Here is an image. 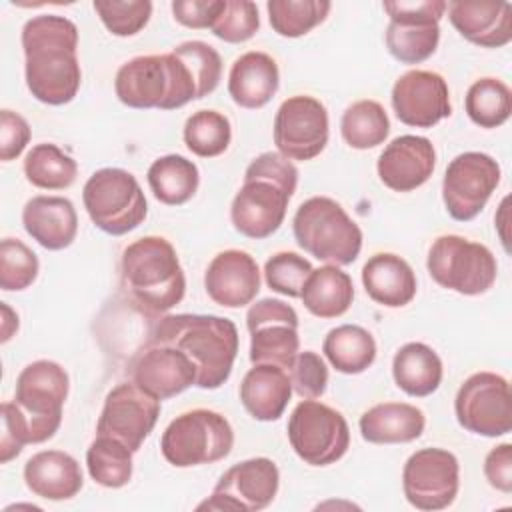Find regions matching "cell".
Here are the masks:
<instances>
[{
	"label": "cell",
	"instance_id": "1",
	"mask_svg": "<svg viewBox=\"0 0 512 512\" xmlns=\"http://www.w3.org/2000/svg\"><path fill=\"white\" fill-rule=\"evenodd\" d=\"M20 40L30 94L50 106L72 102L82 82L76 24L66 16L40 14L24 24Z\"/></svg>",
	"mask_w": 512,
	"mask_h": 512
},
{
	"label": "cell",
	"instance_id": "2",
	"mask_svg": "<svg viewBox=\"0 0 512 512\" xmlns=\"http://www.w3.org/2000/svg\"><path fill=\"white\" fill-rule=\"evenodd\" d=\"M150 344H168L184 352L196 368V386L216 390L232 374L240 340L236 324L228 318L168 314L154 324Z\"/></svg>",
	"mask_w": 512,
	"mask_h": 512
},
{
	"label": "cell",
	"instance_id": "3",
	"mask_svg": "<svg viewBox=\"0 0 512 512\" xmlns=\"http://www.w3.org/2000/svg\"><path fill=\"white\" fill-rule=\"evenodd\" d=\"M298 168L280 152H262L246 172L230 204V220L246 238L264 240L284 222L288 202L296 192Z\"/></svg>",
	"mask_w": 512,
	"mask_h": 512
},
{
	"label": "cell",
	"instance_id": "4",
	"mask_svg": "<svg viewBox=\"0 0 512 512\" xmlns=\"http://www.w3.org/2000/svg\"><path fill=\"white\" fill-rule=\"evenodd\" d=\"M120 280L130 302L158 318L182 302L186 276L178 254L164 236H144L122 250Z\"/></svg>",
	"mask_w": 512,
	"mask_h": 512
},
{
	"label": "cell",
	"instance_id": "5",
	"mask_svg": "<svg viewBox=\"0 0 512 512\" xmlns=\"http://www.w3.org/2000/svg\"><path fill=\"white\" fill-rule=\"evenodd\" d=\"M114 92L128 108L174 110L198 100L186 64L174 54H148L124 62L114 78Z\"/></svg>",
	"mask_w": 512,
	"mask_h": 512
},
{
	"label": "cell",
	"instance_id": "6",
	"mask_svg": "<svg viewBox=\"0 0 512 512\" xmlns=\"http://www.w3.org/2000/svg\"><path fill=\"white\" fill-rule=\"evenodd\" d=\"M68 372L54 360H34L16 378L14 408L26 444L50 440L62 424Z\"/></svg>",
	"mask_w": 512,
	"mask_h": 512
},
{
	"label": "cell",
	"instance_id": "7",
	"mask_svg": "<svg viewBox=\"0 0 512 512\" xmlns=\"http://www.w3.org/2000/svg\"><path fill=\"white\" fill-rule=\"evenodd\" d=\"M296 244L316 260L348 266L362 250V230L348 212L328 196L304 200L294 218Z\"/></svg>",
	"mask_w": 512,
	"mask_h": 512
},
{
	"label": "cell",
	"instance_id": "8",
	"mask_svg": "<svg viewBox=\"0 0 512 512\" xmlns=\"http://www.w3.org/2000/svg\"><path fill=\"white\" fill-rule=\"evenodd\" d=\"M234 446V430L226 416L208 408H194L176 416L160 438V452L168 464L190 468L224 460Z\"/></svg>",
	"mask_w": 512,
	"mask_h": 512
},
{
	"label": "cell",
	"instance_id": "9",
	"mask_svg": "<svg viewBox=\"0 0 512 512\" xmlns=\"http://www.w3.org/2000/svg\"><path fill=\"white\" fill-rule=\"evenodd\" d=\"M82 202L92 224L110 236L136 230L148 214L136 176L124 168L96 170L82 188Z\"/></svg>",
	"mask_w": 512,
	"mask_h": 512
},
{
	"label": "cell",
	"instance_id": "10",
	"mask_svg": "<svg viewBox=\"0 0 512 512\" xmlns=\"http://www.w3.org/2000/svg\"><path fill=\"white\" fill-rule=\"evenodd\" d=\"M426 268L438 286L464 296L488 292L498 276L490 248L458 234H444L432 242Z\"/></svg>",
	"mask_w": 512,
	"mask_h": 512
},
{
	"label": "cell",
	"instance_id": "11",
	"mask_svg": "<svg viewBox=\"0 0 512 512\" xmlns=\"http://www.w3.org/2000/svg\"><path fill=\"white\" fill-rule=\"evenodd\" d=\"M288 442L296 456L310 466L338 462L350 446L346 418L318 400H302L288 418Z\"/></svg>",
	"mask_w": 512,
	"mask_h": 512
},
{
	"label": "cell",
	"instance_id": "12",
	"mask_svg": "<svg viewBox=\"0 0 512 512\" xmlns=\"http://www.w3.org/2000/svg\"><path fill=\"white\" fill-rule=\"evenodd\" d=\"M454 412L458 424L478 436L496 438L512 430L510 384L496 372L468 376L456 392Z\"/></svg>",
	"mask_w": 512,
	"mask_h": 512
},
{
	"label": "cell",
	"instance_id": "13",
	"mask_svg": "<svg viewBox=\"0 0 512 512\" xmlns=\"http://www.w3.org/2000/svg\"><path fill=\"white\" fill-rule=\"evenodd\" d=\"M250 332V362L272 364L290 372L298 352V314L278 298H262L246 312Z\"/></svg>",
	"mask_w": 512,
	"mask_h": 512
},
{
	"label": "cell",
	"instance_id": "14",
	"mask_svg": "<svg viewBox=\"0 0 512 512\" xmlns=\"http://www.w3.org/2000/svg\"><path fill=\"white\" fill-rule=\"evenodd\" d=\"M460 488L458 458L444 448H420L404 464L402 490L410 506L434 512L448 508Z\"/></svg>",
	"mask_w": 512,
	"mask_h": 512
},
{
	"label": "cell",
	"instance_id": "15",
	"mask_svg": "<svg viewBox=\"0 0 512 512\" xmlns=\"http://www.w3.org/2000/svg\"><path fill=\"white\" fill-rule=\"evenodd\" d=\"M500 164L484 152H462L450 160L442 178L446 212L468 222L476 218L500 184Z\"/></svg>",
	"mask_w": 512,
	"mask_h": 512
},
{
	"label": "cell",
	"instance_id": "16",
	"mask_svg": "<svg viewBox=\"0 0 512 512\" xmlns=\"http://www.w3.org/2000/svg\"><path fill=\"white\" fill-rule=\"evenodd\" d=\"M280 472L274 460L256 456L230 466L216 482L212 496L198 510L258 512L272 504L278 494Z\"/></svg>",
	"mask_w": 512,
	"mask_h": 512
},
{
	"label": "cell",
	"instance_id": "17",
	"mask_svg": "<svg viewBox=\"0 0 512 512\" xmlns=\"http://www.w3.org/2000/svg\"><path fill=\"white\" fill-rule=\"evenodd\" d=\"M328 112L308 94L286 98L274 116V144L288 160H312L328 144Z\"/></svg>",
	"mask_w": 512,
	"mask_h": 512
},
{
	"label": "cell",
	"instance_id": "18",
	"mask_svg": "<svg viewBox=\"0 0 512 512\" xmlns=\"http://www.w3.org/2000/svg\"><path fill=\"white\" fill-rule=\"evenodd\" d=\"M160 402L136 382H122L106 394L96 432L112 436L136 452L156 426Z\"/></svg>",
	"mask_w": 512,
	"mask_h": 512
},
{
	"label": "cell",
	"instance_id": "19",
	"mask_svg": "<svg viewBox=\"0 0 512 512\" xmlns=\"http://www.w3.org/2000/svg\"><path fill=\"white\" fill-rule=\"evenodd\" d=\"M396 118L414 128H432L452 114L446 80L432 70H408L392 86Z\"/></svg>",
	"mask_w": 512,
	"mask_h": 512
},
{
	"label": "cell",
	"instance_id": "20",
	"mask_svg": "<svg viewBox=\"0 0 512 512\" xmlns=\"http://www.w3.org/2000/svg\"><path fill=\"white\" fill-rule=\"evenodd\" d=\"M436 168L434 144L424 136L404 134L380 152L376 172L380 182L394 192H412L428 182Z\"/></svg>",
	"mask_w": 512,
	"mask_h": 512
},
{
	"label": "cell",
	"instance_id": "21",
	"mask_svg": "<svg viewBox=\"0 0 512 512\" xmlns=\"http://www.w3.org/2000/svg\"><path fill=\"white\" fill-rule=\"evenodd\" d=\"M204 290L208 298L224 308H242L260 292V270L244 250H222L206 268Z\"/></svg>",
	"mask_w": 512,
	"mask_h": 512
},
{
	"label": "cell",
	"instance_id": "22",
	"mask_svg": "<svg viewBox=\"0 0 512 512\" xmlns=\"http://www.w3.org/2000/svg\"><path fill=\"white\" fill-rule=\"evenodd\" d=\"M132 382L158 400H168L196 386V368L178 348L150 344L132 364Z\"/></svg>",
	"mask_w": 512,
	"mask_h": 512
},
{
	"label": "cell",
	"instance_id": "23",
	"mask_svg": "<svg viewBox=\"0 0 512 512\" xmlns=\"http://www.w3.org/2000/svg\"><path fill=\"white\" fill-rule=\"evenodd\" d=\"M446 8L458 34L476 46L502 48L512 40V6L508 2L456 0Z\"/></svg>",
	"mask_w": 512,
	"mask_h": 512
},
{
	"label": "cell",
	"instance_id": "24",
	"mask_svg": "<svg viewBox=\"0 0 512 512\" xmlns=\"http://www.w3.org/2000/svg\"><path fill=\"white\" fill-rule=\"evenodd\" d=\"M22 224L28 236L46 250L68 248L78 234V214L64 196H34L22 208Z\"/></svg>",
	"mask_w": 512,
	"mask_h": 512
},
{
	"label": "cell",
	"instance_id": "25",
	"mask_svg": "<svg viewBox=\"0 0 512 512\" xmlns=\"http://www.w3.org/2000/svg\"><path fill=\"white\" fill-rule=\"evenodd\" d=\"M22 474L26 488L34 496L52 502L70 500L84 486L78 460L64 450H42L32 454L26 460Z\"/></svg>",
	"mask_w": 512,
	"mask_h": 512
},
{
	"label": "cell",
	"instance_id": "26",
	"mask_svg": "<svg viewBox=\"0 0 512 512\" xmlns=\"http://www.w3.org/2000/svg\"><path fill=\"white\" fill-rule=\"evenodd\" d=\"M280 86V70L276 60L258 50L238 56L228 74V94L240 106L258 110L266 106Z\"/></svg>",
	"mask_w": 512,
	"mask_h": 512
},
{
	"label": "cell",
	"instance_id": "27",
	"mask_svg": "<svg viewBox=\"0 0 512 512\" xmlns=\"http://www.w3.org/2000/svg\"><path fill=\"white\" fill-rule=\"evenodd\" d=\"M366 294L380 306L402 308L416 296V274L412 266L392 252H378L362 266Z\"/></svg>",
	"mask_w": 512,
	"mask_h": 512
},
{
	"label": "cell",
	"instance_id": "28",
	"mask_svg": "<svg viewBox=\"0 0 512 512\" xmlns=\"http://www.w3.org/2000/svg\"><path fill=\"white\" fill-rule=\"evenodd\" d=\"M292 396L290 374L272 364H252L240 384V402L260 422L278 420Z\"/></svg>",
	"mask_w": 512,
	"mask_h": 512
},
{
	"label": "cell",
	"instance_id": "29",
	"mask_svg": "<svg viewBox=\"0 0 512 512\" xmlns=\"http://www.w3.org/2000/svg\"><path fill=\"white\" fill-rule=\"evenodd\" d=\"M360 434L370 444H406L422 436L424 412L406 402H380L360 416Z\"/></svg>",
	"mask_w": 512,
	"mask_h": 512
},
{
	"label": "cell",
	"instance_id": "30",
	"mask_svg": "<svg viewBox=\"0 0 512 512\" xmlns=\"http://www.w3.org/2000/svg\"><path fill=\"white\" fill-rule=\"evenodd\" d=\"M392 376L402 392L424 398L438 390L444 368L434 348L424 342H408L392 358Z\"/></svg>",
	"mask_w": 512,
	"mask_h": 512
},
{
	"label": "cell",
	"instance_id": "31",
	"mask_svg": "<svg viewBox=\"0 0 512 512\" xmlns=\"http://www.w3.org/2000/svg\"><path fill=\"white\" fill-rule=\"evenodd\" d=\"M300 300L304 308L318 318H338L352 306V278L334 264L314 268L302 288Z\"/></svg>",
	"mask_w": 512,
	"mask_h": 512
},
{
	"label": "cell",
	"instance_id": "32",
	"mask_svg": "<svg viewBox=\"0 0 512 512\" xmlns=\"http://www.w3.org/2000/svg\"><path fill=\"white\" fill-rule=\"evenodd\" d=\"M322 352L336 372L362 374L376 360V340L358 324H342L326 334Z\"/></svg>",
	"mask_w": 512,
	"mask_h": 512
},
{
	"label": "cell",
	"instance_id": "33",
	"mask_svg": "<svg viewBox=\"0 0 512 512\" xmlns=\"http://www.w3.org/2000/svg\"><path fill=\"white\" fill-rule=\"evenodd\" d=\"M146 178L154 198L166 206L186 204L200 184L198 166L180 154L156 158L150 164Z\"/></svg>",
	"mask_w": 512,
	"mask_h": 512
},
{
	"label": "cell",
	"instance_id": "34",
	"mask_svg": "<svg viewBox=\"0 0 512 512\" xmlns=\"http://www.w3.org/2000/svg\"><path fill=\"white\" fill-rule=\"evenodd\" d=\"M384 40L392 58L402 64H420L436 52L440 26L426 20H390Z\"/></svg>",
	"mask_w": 512,
	"mask_h": 512
},
{
	"label": "cell",
	"instance_id": "35",
	"mask_svg": "<svg viewBox=\"0 0 512 512\" xmlns=\"http://www.w3.org/2000/svg\"><path fill=\"white\" fill-rule=\"evenodd\" d=\"M26 180L42 190L70 188L78 176L76 160L52 142L36 144L24 156Z\"/></svg>",
	"mask_w": 512,
	"mask_h": 512
},
{
	"label": "cell",
	"instance_id": "36",
	"mask_svg": "<svg viewBox=\"0 0 512 512\" xmlns=\"http://www.w3.org/2000/svg\"><path fill=\"white\" fill-rule=\"evenodd\" d=\"M132 450L112 436L98 434L86 450L90 478L104 488H122L132 478Z\"/></svg>",
	"mask_w": 512,
	"mask_h": 512
},
{
	"label": "cell",
	"instance_id": "37",
	"mask_svg": "<svg viewBox=\"0 0 512 512\" xmlns=\"http://www.w3.org/2000/svg\"><path fill=\"white\" fill-rule=\"evenodd\" d=\"M340 132L350 148L368 150L384 144L390 134V120L380 102L364 98L344 110Z\"/></svg>",
	"mask_w": 512,
	"mask_h": 512
},
{
	"label": "cell",
	"instance_id": "38",
	"mask_svg": "<svg viewBox=\"0 0 512 512\" xmlns=\"http://www.w3.org/2000/svg\"><path fill=\"white\" fill-rule=\"evenodd\" d=\"M464 108L476 126L498 128L510 118L512 92L506 82L484 76L470 84L464 98Z\"/></svg>",
	"mask_w": 512,
	"mask_h": 512
},
{
	"label": "cell",
	"instance_id": "39",
	"mask_svg": "<svg viewBox=\"0 0 512 512\" xmlns=\"http://www.w3.org/2000/svg\"><path fill=\"white\" fill-rule=\"evenodd\" d=\"M328 0H270L266 4L270 26L284 38H300L322 24L330 12Z\"/></svg>",
	"mask_w": 512,
	"mask_h": 512
},
{
	"label": "cell",
	"instance_id": "40",
	"mask_svg": "<svg viewBox=\"0 0 512 512\" xmlns=\"http://www.w3.org/2000/svg\"><path fill=\"white\" fill-rule=\"evenodd\" d=\"M182 138L192 154L200 158H214L228 150L232 126L230 120L218 110H198L188 116Z\"/></svg>",
	"mask_w": 512,
	"mask_h": 512
},
{
	"label": "cell",
	"instance_id": "41",
	"mask_svg": "<svg viewBox=\"0 0 512 512\" xmlns=\"http://www.w3.org/2000/svg\"><path fill=\"white\" fill-rule=\"evenodd\" d=\"M172 52L186 64L196 84L198 100L212 94L218 88L222 78V58L214 46L202 40H188L178 44Z\"/></svg>",
	"mask_w": 512,
	"mask_h": 512
},
{
	"label": "cell",
	"instance_id": "42",
	"mask_svg": "<svg viewBox=\"0 0 512 512\" xmlns=\"http://www.w3.org/2000/svg\"><path fill=\"white\" fill-rule=\"evenodd\" d=\"M40 270L38 256L18 238L0 242V288L20 292L34 284Z\"/></svg>",
	"mask_w": 512,
	"mask_h": 512
},
{
	"label": "cell",
	"instance_id": "43",
	"mask_svg": "<svg viewBox=\"0 0 512 512\" xmlns=\"http://www.w3.org/2000/svg\"><path fill=\"white\" fill-rule=\"evenodd\" d=\"M92 6L106 30L120 38L138 34L152 16L148 0H94Z\"/></svg>",
	"mask_w": 512,
	"mask_h": 512
},
{
	"label": "cell",
	"instance_id": "44",
	"mask_svg": "<svg viewBox=\"0 0 512 512\" xmlns=\"http://www.w3.org/2000/svg\"><path fill=\"white\" fill-rule=\"evenodd\" d=\"M312 264L296 252H276L264 264V280L272 292L300 298L302 288L312 274Z\"/></svg>",
	"mask_w": 512,
	"mask_h": 512
},
{
	"label": "cell",
	"instance_id": "45",
	"mask_svg": "<svg viewBox=\"0 0 512 512\" xmlns=\"http://www.w3.org/2000/svg\"><path fill=\"white\" fill-rule=\"evenodd\" d=\"M260 28L258 6L250 0H224L218 18L212 24V34L228 44L250 40Z\"/></svg>",
	"mask_w": 512,
	"mask_h": 512
},
{
	"label": "cell",
	"instance_id": "46",
	"mask_svg": "<svg viewBox=\"0 0 512 512\" xmlns=\"http://www.w3.org/2000/svg\"><path fill=\"white\" fill-rule=\"evenodd\" d=\"M292 390L302 400H316L326 392L328 386V368L326 362L314 350L298 352L290 368Z\"/></svg>",
	"mask_w": 512,
	"mask_h": 512
},
{
	"label": "cell",
	"instance_id": "47",
	"mask_svg": "<svg viewBox=\"0 0 512 512\" xmlns=\"http://www.w3.org/2000/svg\"><path fill=\"white\" fill-rule=\"evenodd\" d=\"M30 142V124L18 112L4 108L0 112V160L18 158Z\"/></svg>",
	"mask_w": 512,
	"mask_h": 512
},
{
	"label": "cell",
	"instance_id": "48",
	"mask_svg": "<svg viewBox=\"0 0 512 512\" xmlns=\"http://www.w3.org/2000/svg\"><path fill=\"white\" fill-rule=\"evenodd\" d=\"M222 6H224V0H174L172 14L178 24L186 28L202 30V28H212Z\"/></svg>",
	"mask_w": 512,
	"mask_h": 512
},
{
	"label": "cell",
	"instance_id": "49",
	"mask_svg": "<svg viewBox=\"0 0 512 512\" xmlns=\"http://www.w3.org/2000/svg\"><path fill=\"white\" fill-rule=\"evenodd\" d=\"M384 12L390 16V20H428L438 22L442 20L446 12L444 0H396V2H384Z\"/></svg>",
	"mask_w": 512,
	"mask_h": 512
},
{
	"label": "cell",
	"instance_id": "50",
	"mask_svg": "<svg viewBox=\"0 0 512 512\" xmlns=\"http://www.w3.org/2000/svg\"><path fill=\"white\" fill-rule=\"evenodd\" d=\"M484 476L492 488L504 494L512 492V444H498L486 454Z\"/></svg>",
	"mask_w": 512,
	"mask_h": 512
},
{
	"label": "cell",
	"instance_id": "51",
	"mask_svg": "<svg viewBox=\"0 0 512 512\" xmlns=\"http://www.w3.org/2000/svg\"><path fill=\"white\" fill-rule=\"evenodd\" d=\"M24 438L20 424L16 420L14 404L4 402L2 404V438H0V462L8 464L12 458H16L24 448Z\"/></svg>",
	"mask_w": 512,
	"mask_h": 512
},
{
	"label": "cell",
	"instance_id": "52",
	"mask_svg": "<svg viewBox=\"0 0 512 512\" xmlns=\"http://www.w3.org/2000/svg\"><path fill=\"white\" fill-rule=\"evenodd\" d=\"M0 308H2V336H0V342L6 344L18 332V314L6 302H2Z\"/></svg>",
	"mask_w": 512,
	"mask_h": 512
}]
</instances>
